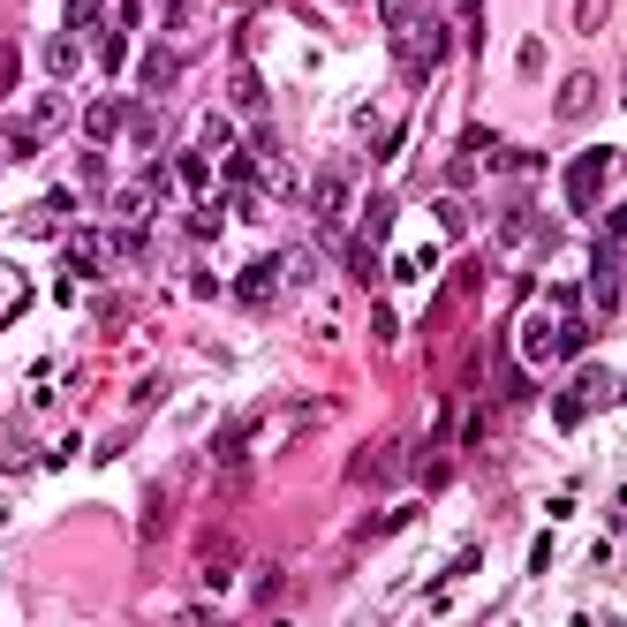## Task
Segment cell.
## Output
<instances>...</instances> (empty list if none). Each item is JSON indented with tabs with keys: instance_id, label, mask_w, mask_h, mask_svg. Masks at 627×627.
I'll use <instances>...</instances> for the list:
<instances>
[{
	"instance_id": "obj_1",
	"label": "cell",
	"mask_w": 627,
	"mask_h": 627,
	"mask_svg": "<svg viewBox=\"0 0 627 627\" xmlns=\"http://www.w3.org/2000/svg\"><path fill=\"white\" fill-rule=\"evenodd\" d=\"M393 38H401V53H408V76H431V68H439V53H446V31H439L431 16L393 23Z\"/></svg>"
},
{
	"instance_id": "obj_2",
	"label": "cell",
	"mask_w": 627,
	"mask_h": 627,
	"mask_svg": "<svg viewBox=\"0 0 627 627\" xmlns=\"http://www.w3.org/2000/svg\"><path fill=\"white\" fill-rule=\"evenodd\" d=\"M590 303H597V318H612V310H620V220L597 235V280H590Z\"/></svg>"
},
{
	"instance_id": "obj_3",
	"label": "cell",
	"mask_w": 627,
	"mask_h": 627,
	"mask_svg": "<svg viewBox=\"0 0 627 627\" xmlns=\"http://www.w3.org/2000/svg\"><path fill=\"white\" fill-rule=\"evenodd\" d=\"M605 167H612V152H582V159H575V174H567V197H575L582 212H590L597 189H605Z\"/></svg>"
},
{
	"instance_id": "obj_4",
	"label": "cell",
	"mask_w": 627,
	"mask_h": 627,
	"mask_svg": "<svg viewBox=\"0 0 627 627\" xmlns=\"http://www.w3.org/2000/svg\"><path fill=\"white\" fill-rule=\"evenodd\" d=\"M393 461H401V446H393V439H371V446H363L356 461H348V484H363V492H371V484H378V476L393 469Z\"/></svg>"
},
{
	"instance_id": "obj_5",
	"label": "cell",
	"mask_w": 627,
	"mask_h": 627,
	"mask_svg": "<svg viewBox=\"0 0 627 627\" xmlns=\"http://www.w3.org/2000/svg\"><path fill=\"white\" fill-rule=\"evenodd\" d=\"M167 522H174V476L144 492V522H136V529H144V544H159V537H167Z\"/></svg>"
},
{
	"instance_id": "obj_6",
	"label": "cell",
	"mask_w": 627,
	"mask_h": 627,
	"mask_svg": "<svg viewBox=\"0 0 627 627\" xmlns=\"http://www.w3.org/2000/svg\"><path fill=\"white\" fill-rule=\"evenodd\" d=\"M590 106H597V76H590V68H575V76L560 84V121H582Z\"/></svg>"
},
{
	"instance_id": "obj_7",
	"label": "cell",
	"mask_w": 627,
	"mask_h": 627,
	"mask_svg": "<svg viewBox=\"0 0 627 627\" xmlns=\"http://www.w3.org/2000/svg\"><path fill=\"white\" fill-rule=\"evenodd\" d=\"M235 295H242V303H250V310H265L272 295H280V265H250V272H242V280H235Z\"/></svg>"
},
{
	"instance_id": "obj_8",
	"label": "cell",
	"mask_w": 627,
	"mask_h": 627,
	"mask_svg": "<svg viewBox=\"0 0 627 627\" xmlns=\"http://www.w3.org/2000/svg\"><path fill=\"white\" fill-rule=\"evenodd\" d=\"M121 121H129V106H121V99H99V106L84 114V129H91V136L106 144V136H121Z\"/></svg>"
},
{
	"instance_id": "obj_9",
	"label": "cell",
	"mask_w": 627,
	"mask_h": 627,
	"mask_svg": "<svg viewBox=\"0 0 627 627\" xmlns=\"http://www.w3.org/2000/svg\"><path fill=\"white\" fill-rule=\"evenodd\" d=\"M310 204H318L325 220H340V204H348V182H340V174H318V189H310Z\"/></svg>"
},
{
	"instance_id": "obj_10",
	"label": "cell",
	"mask_w": 627,
	"mask_h": 627,
	"mask_svg": "<svg viewBox=\"0 0 627 627\" xmlns=\"http://www.w3.org/2000/svg\"><path fill=\"white\" fill-rule=\"evenodd\" d=\"M174 68H182V61H174V46H152V53H144V84L167 91V84H174Z\"/></svg>"
},
{
	"instance_id": "obj_11",
	"label": "cell",
	"mask_w": 627,
	"mask_h": 627,
	"mask_svg": "<svg viewBox=\"0 0 627 627\" xmlns=\"http://www.w3.org/2000/svg\"><path fill=\"white\" fill-rule=\"evenodd\" d=\"M167 182H182V189H212V174H204V152H182Z\"/></svg>"
},
{
	"instance_id": "obj_12",
	"label": "cell",
	"mask_w": 627,
	"mask_h": 627,
	"mask_svg": "<svg viewBox=\"0 0 627 627\" xmlns=\"http://www.w3.org/2000/svg\"><path fill=\"white\" fill-rule=\"evenodd\" d=\"M250 597H257V612H272V597H280V575H272V567H257V575H250Z\"/></svg>"
},
{
	"instance_id": "obj_13",
	"label": "cell",
	"mask_w": 627,
	"mask_h": 627,
	"mask_svg": "<svg viewBox=\"0 0 627 627\" xmlns=\"http://www.w3.org/2000/svg\"><path fill=\"white\" fill-rule=\"evenodd\" d=\"M46 68H53V76H68V68H76V38H53V46H46Z\"/></svg>"
},
{
	"instance_id": "obj_14",
	"label": "cell",
	"mask_w": 627,
	"mask_h": 627,
	"mask_svg": "<svg viewBox=\"0 0 627 627\" xmlns=\"http://www.w3.org/2000/svg\"><path fill=\"white\" fill-rule=\"evenodd\" d=\"M522 348H529V356H552V325H544V318H529V333H522Z\"/></svg>"
},
{
	"instance_id": "obj_15",
	"label": "cell",
	"mask_w": 627,
	"mask_h": 627,
	"mask_svg": "<svg viewBox=\"0 0 627 627\" xmlns=\"http://www.w3.org/2000/svg\"><path fill=\"white\" fill-rule=\"evenodd\" d=\"M605 16H612V0H582V8H575V23H582V31H597Z\"/></svg>"
},
{
	"instance_id": "obj_16",
	"label": "cell",
	"mask_w": 627,
	"mask_h": 627,
	"mask_svg": "<svg viewBox=\"0 0 627 627\" xmlns=\"http://www.w3.org/2000/svg\"><path fill=\"white\" fill-rule=\"evenodd\" d=\"M68 23H76V31H84V23H99V0H76V8H68Z\"/></svg>"
},
{
	"instance_id": "obj_17",
	"label": "cell",
	"mask_w": 627,
	"mask_h": 627,
	"mask_svg": "<svg viewBox=\"0 0 627 627\" xmlns=\"http://www.w3.org/2000/svg\"><path fill=\"white\" fill-rule=\"evenodd\" d=\"M16 91V53H0V99Z\"/></svg>"
}]
</instances>
